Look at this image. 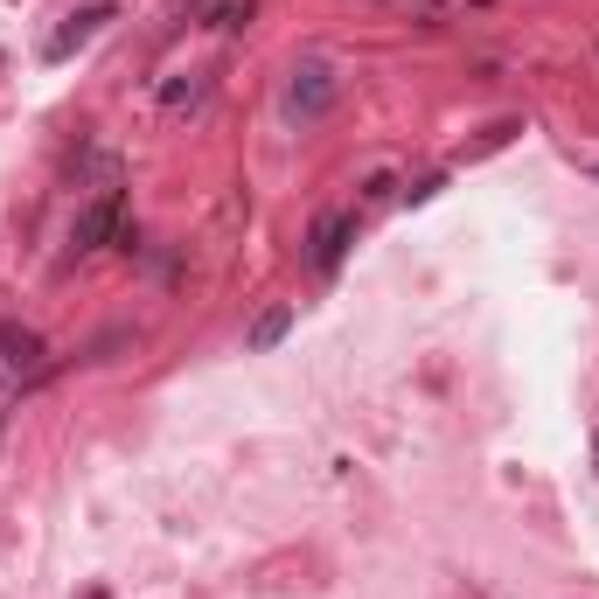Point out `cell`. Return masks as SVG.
Listing matches in <instances>:
<instances>
[{"instance_id": "cell-4", "label": "cell", "mask_w": 599, "mask_h": 599, "mask_svg": "<svg viewBox=\"0 0 599 599\" xmlns=\"http://www.w3.org/2000/svg\"><path fill=\"white\" fill-rule=\"evenodd\" d=\"M112 14H119V8H112V0H98V8H77V14H71V28H56V36H49V49H42V56H49V63H63V56H71L77 42H91L98 28L112 22Z\"/></svg>"}, {"instance_id": "cell-6", "label": "cell", "mask_w": 599, "mask_h": 599, "mask_svg": "<svg viewBox=\"0 0 599 599\" xmlns=\"http://www.w3.org/2000/svg\"><path fill=\"white\" fill-rule=\"evenodd\" d=\"M0 348H8L0 362H14V370H28V362H42V342L28 335V328H0Z\"/></svg>"}, {"instance_id": "cell-1", "label": "cell", "mask_w": 599, "mask_h": 599, "mask_svg": "<svg viewBox=\"0 0 599 599\" xmlns=\"http://www.w3.org/2000/svg\"><path fill=\"white\" fill-rule=\"evenodd\" d=\"M335 98H342V71H335V63H328V56H300L286 71V98H279V105H286L293 126H314V119L335 112Z\"/></svg>"}, {"instance_id": "cell-3", "label": "cell", "mask_w": 599, "mask_h": 599, "mask_svg": "<svg viewBox=\"0 0 599 599\" xmlns=\"http://www.w3.org/2000/svg\"><path fill=\"white\" fill-rule=\"evenodd\" d=\"M348 238H356V216H348V209H328L321 224H314V238H307V265H314V272H335L342 252H348Z\"/></svg>"}, {"instance_id": "cell-2", "label": "cell", "mask_w": 599, "mask_h": 599, "mask_svg": "<svg viewBox=\"0 0 599 599\" xmlns=\"http://www.w3.org/2000/svg\"><path fill=\"white\" fill-rule=\"evenodd\" d=\"M119 224H126V195L105 189L91 209H77V224H71V258H85V252H98L105 238H119Z\"/></svg>"}, {"instance_id": "cell-7", "label": "cell", "mask_w": 599, "mask_h": 599, "mask_svg": "<svg viewBox=\"0 0 599 599\" xmlns=\"http://www.w3.org/2000/svg\"><path fill=\"white\" fill-rule=\"evenodd\" d=\"M592 168H599V161H592Z\"/></svg>"}, {"instance_id": "cell-5", "label": "cell", "mask_w": 599, "mask_h": 599, "mask_svg": "<svg viewBox=\"0 0 599 599\" xmlns=\"http://www.w3.org/2000/svg\"><path fill=\"white\" fill-rule=\"evenodd\" d=\"M286 328H293V307H265L244 342H252V348H279V342H286Z\"/></svg>"}]
</instances>
